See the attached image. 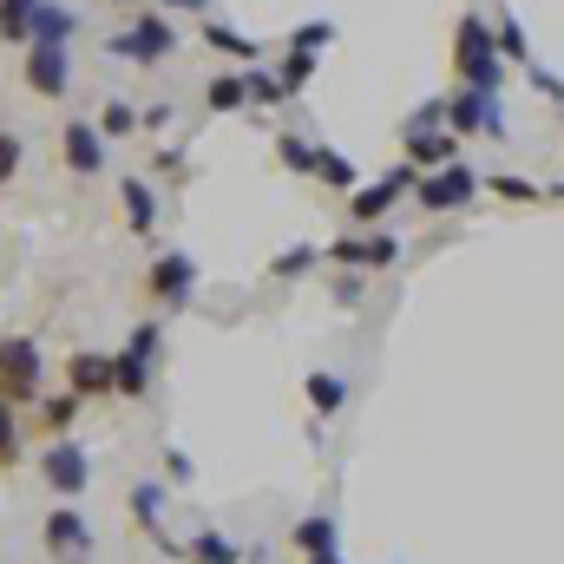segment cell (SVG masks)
<instances>
[{"label": "cell", "mask_w": 564, "mask_h": 564, "mask_svg": "<svg viewBox=\"0 0 564 564\" xmlns=\"http://www.w3.org/2000/svg\"><path fill=\"white\" fill-rule=\"evenodd\" d=\"M453 66H459V86H473V93H499L506 86V59L492 53V20L486 13H459L453 20Z\"/></svg>", "instance_id": "6da1fadb"}, {"label": "cell", "mask_w": 564, "mask_h": 564, "mask_svg": "<svg viewBox=\"0 0 564 564\" xmlns=\"http://www.w3.org/2000/svg\"><path fill=\"white\" fill-rule=\"evenodd\" d=\"M33 473L46 479V492H59L66 506L86 492V479H93V459H86V446L79 440H66V433H53L40 453H33Z\"/></svg>", "instance_id": "7a4b0ae2"}, {"label": "cell", "mask_w": 564, "mask_h": 564, "mask_svg": "<svg viewBox=\"0 0 564 564\" xmlns=\"http://www.w3.org/2000/svg\"><path fill=\"white\" fill-rule=\"evenodd\" d=\"M112 53H119V59H139V66L171 59V53H177V20L151 7V13H139L132 26H119V33H112Z\"/></svg>", "instance_id": "3957f363"}, {"label": "cell", "mask_w": 564, "mask_h": 564, "mask_svg": "<svg viewBox=\"0 0 564 564\" xmlns=\"http://www.w3.org/2000/svg\"><path fill=\"white\" fill-rule=\"evenodd\" d=\"M414 184H421V164H408V158H401L394 171H381V184H355V191H348V217H355V224H381V217H388Z\"/></svg>", "instance_id": "277c9868"}, {"label": "cell", "mask_w": 564, "mask_h": 564, "mask_svg": "<svg viewBox=\"0 0 564 564\" xmlns=\"http://www.w3.org/2000/svg\"><path fill=\"white\" fill-rule=\"evenodd\" d=\"M0 401L7 408H33L40 401V348L26 335L0 341Z\"/></svg>", "instance_id": "5b68a950"}, {"label": "cell", "mask_w": 564, "mask_h": 564, "mask_svg": "<svg viewBox=\"0 0 564 564\" xmlns=\"http://www.w3.org/2000/svg\"><path fill=\"white\" fill-rule=\"evenodd\" d=\"M414 197H421L426 210H466V204L479 197V171L453 158V164H440L433 177L421 171V184H414Z\"/></svg>", "instance_id": "8992f818"}, {"label": "cell", "mask_w": 564, "mask_h": 564, "mask_svg": "<svg viewBox=\"0 0 564 564\" xmlns=\"http://www.w3.org/2000/svg\"><path fill=\"white\" fill-rule=\"evenodd\" d=\"M446 119H453V132L466 139V132H479V139H506V112H499V93H473V86H459L446 106H440Z\"/></svg>", "instance_id": "52a82bcc"}, {"label": "cell", "mask_w": 564, "mask_h": 564, "mask_svg": "<svg viewBox=\"0 0 564 564\" xmlns=\"http://www.w3.org/2000/svg\"><path fill=\"white\" fill-rule=\"evenodd\" d=\"M144 289H151V302H158V308H184V302H191V289H197V263H191L184 250H164V257H151Z\"/></svg>", "instance_id": "ba28073f"}, {"label": "cell", "mask_w": 564, "mask_h": 564, "mask_svg": "<svg viewBox=\"0 0 564 564\" xmlns=\"http://www.w3.org/2000/svg\"><path fill=\"white\" fill-rule=\"evenodd\" d=\"M433 119H440V106H426L414 126H401V144H408V164H433V171H440V164L459 158V132H453V126L440 132Z\"/></svg>", "instance_id": "9c48e42d"}, {"label": "cell", "mask_w": 564, "mask_h": 564, "mask_svg": "<svg viewBox=\"0 0 564 564\" xmlns=\"http://www.w3.org/2000/svg\"><path fill=\"white\" fill-rule=\"evenodd\" d=\"M20 79H26L33 99H66V86H73V59H66V46H26Z\"/></svg>", "instance_id": "30bf717a"}, {"label": "cell", "mask_w": 564, "mask_h": 564, "mask_svg": "<svg viewBox=\"0 0 564 564\" xmlns=\"http://www.w3.org/2000/svg\"><path fill=\"white\" fill-rule=\"evenodd\" d=\"M401 257V237L394 230H375V237H335L328 243V263H341V270H388Z\"/></svg>", "instance_id": "8fae6325"}, {"label": "cell", "mask_w": 564, "mask_h": 564, "mask_svg": "<svg viewBox=\"0 0 564 564\" xmlns=\"http://www.w3.org/2000/svg\"><path fill=\"white\" fill-rule=\"evenodd\" d=\"M40 539H46V552L59 564H86L93 552V525L73 512V506H59V512H46V525H40Z\"/></svg>", "instance_id": "7c38bea8"}, {"label": "cell", "mask_w": 564, "mask_h": 564, "mask_svg": "<svg viewBox=\"0 0 564 564\" xmlns=\"http://www.w3.org/2000/svg\"><path fill=\"white\" fill-rule=\"evenodd\" d=\"M59 158H66V171L99 177V171H106V132H99V126H86V119L59 126Z\"/></svg>", "instance_id": "4fadbf2b"}, {"label": "cell", "mask_w": 564, "mask_h": 564, "mask_svg": "<svg viewBox=\"0 0 564 564\" xmlns=\"http://www.w3.org/2000/svg\"><path fill=\"white\" fill-rule=\"evenodd\" d=\"M66 394H79V401H106L112 394V355H73L66 361Z\"/></svg>", "instance_id": "5bb4252c"}, {"label": "cell", "mask_w": 564, "mask_h": 564, "mask_svg": "<svg viewBox=\"0 0 564 564\" xmlns=\"http://www.w3.org/2000/svg\"><path fill=\"white\" fill-rule=\"evenodd\" d=\"M79 33V13L59 7V0H40L33 7V26H26V46H66Z\"/></svg>", "instance_id": "9a60e30c"}, {"label": "cell", "mask_w": 564, "mask_h": 564, "mask_svg": "<svg viewBox=\"0 0 564 564\" xmlns=\"http://www.w3.org/2000/svg\"><path fill=\"white\" fill-rule=\"evenodd\" d=\"M197 40H204V46H217V53H230L237 66H257V53H263V46H257L250 33H237L230 20H210V13L197 20Z\"/></svg>", "instance_id": "2e32d148"}, {"label": "cell", "mask_w": 564, "mask_h": 564, "mask_svg": "<svg viewBox=\"0 0 564 564\" xmlns=\"http://www.w3.org/2000/svg\"><path fill=\"white\" fill-rule=\"evenodd\" d=\"M295 552H302L308 564L335 558V519H328V512H308V519H295Z\"/></svg>", "instance_id": "e0dca14e"}, {"label": "cell", "mask_w": 564, "mask_h": 564, "mask_svg": "<svg viewBox=\"0 0 564 564\" xmlns=\"http://www.w3.org/2000/svg\"><path fill=\"white\" fill-rule=\"evenodd\" d=\"M492 53H499V59H512L519 73L532 66V40H525L519 13H492Z\"/></svg>", "instance_id": "ac0fdd59"}, {"label": "cell", "mask_w": 564, "mask_h": 564, "mask_svg": "<svg viewBox=\"0 0 564 564\" xmlns=\"http://www.w3.org/2000/svg\"><path fill=\"white\" fill-rule=\"evenodd\" d=\"M302 394H308V408H315V414H322V421H328V414H341V408H348V381H341V375H328V368H315V375H308V381H302Z\"/></svg>", "instance_id": "d6986e66"}, {"label": "cell", "mask_w": 564, "mask_h": 564, "mask_svg": "<svg viewBox=\"0 0 564 564\" xmlns=\"http://www.w3.org/2000/svg\"><path fill=\"white\" fill-rule=\"evenodd\" d=\"M119 197H126V217H132V230H151V224H158V191H151V184H144V177H126V184H119Z\"/></svg>", "instance_id": "ffe728a7"}, {"label": "cell", "mask_w": 564, "mask_h": 564, "mask_svg": "<svg viewBox=\"0 0 564 564\" xmlns=\"http://www.w3.org/2000/svg\"><path fill=\"white\" fill-rule=\"evenodd\" d=\"M315 177H322L328 191H355V184H361L355 158H341V151H328V144H315Z\"/></svg>", "instance_id": "44dd1931"}, {"label": "cell", "mask_w": 564, "mask_h": 564, "mask_svg": "<svg viewBox=\"0 0 564 564\" xmlns=\"http://www.w3.org/2000/svg\"><path fill=\"white\" fill-rule=\"evenodd\" d=\"M204 106L224 119V112H243V73H210V86H204Z\"/></svg>", "instance_id": "7402d4cb"}, {"label": "cell", "mask_w": 564, "mask_h": 564, "mask_svg": "<svg viewBox=\"0 0 564 564\" xmlns=\"http://www.w3.org/2000/svg\"><path fill=\"white\" fill-rule=\"evenodd\" d=\"M308 79H315V53H282V66H276V86H282V99H295V93H308Z\"/></svg>", "instance_id": "603a6c76"}, {"label": "cell", "mask_w": 564, "mask_h": 564, "mask_svg": "<svg viewBox=\"0 0 564 564\" xmlns=\"http://www.w3.org/2000/svg\"><path fill=\"white\" fill-rule=\"evenodd\" d=\"M184 558H197V564H237L243 552H237V545H230L224 532H197V539L184 545Z\"/></svg>", "instance_id": "cb8c5ba5"}, {"label": "cell", "mask_w": 564, "mask_h": 564, "mask_svg": "<svg viewBox=\"0 0 564 564\" xmlns=\"http://www.w3.org/2000/svg\"><path fill=\"white\" fill-rule=\"evenodd\" d=\"M33 7H40V0H0V40H13V46H26V26H33Z\"/></svg>", "instance_id": "d4e9b609"}, {"label": "cell", "mask_w": 564, "mask_h": 564, "mask_svg": "<svg viewBox=\"0 0 564 564\" xmlns=\"http://www.w3.org/2000/svg\"><path fill=\"white\" fill-rule=\"evenodd\" d=\"M276 158L295 171V177H315V144L295 139V132H276Z\"/></svg>", "instance_id": "484cf974"}, {"label": "cell", "mask_w": 564, "mask_h": 564, "mask_svg": "<svg viewBox=\"0 0 564 564\" xmlns=\"http://www.w3.org/2000/svg\"><path fill=\"white\" fill-rule=\"evenodd\" d=\"M276 99H282L276 73H270V66H250V73H243V106H276Z\"/></svg>", "instance_id": "4316f807"}, {"label": "cell", "mask_w": 564, "mask_h": 564, "mask_svg": "<svg viewBox=\"0 0 564 564\" xmlns=\"http://www.w3.org/2000/svg\"><path fill=\"white\" fill-rule=\"evenodd\" d=\"M99 132H106V139H132V132H139V106H126V99H112V106L99 112Z\"/></svg>", "instance_id": "83f0119b"}, {"label": "cell", "mask_w": 564, "mask_h": 564, "mask_svg": "<svg viewBox=\"0 0 564 564\" xmlns=\"http://www.w3.org/2000/svg\"><path fill=\"white\" fill-rule=\"evenodd\" d=\"M328 40H335V20H308V26L289 33V53H322Z\"/></svg>", "instance_id": "f1b7e54d"}, {"label": "cell", "mask_w": 564, "mask_h": 564, "mask_svg": "<svg viewBox=\"0 0 564 564\" xmlns=\"http://www.w3.org/2000/svg\"><path fill=\"white\" fill-rule=\"evenodd\" d=\"M20 158H26V144H20L13 132H7V126H0V191L20 177Z\"/></svg>", "instance_id": "f546056e"}, {"label": "cell", "mask_w": 564, "mask_h": 564, "mask_svg": "<svg viewBox=\"0 0 564 564\" xmlns=\"http://www.w3.org/2000/svg\"><path fill=\"white\" fill-rule=\"evenodd\" d=\"M486 191H499V197H512V204H532V197H545L539 184H525V177H479Z\"/></svg>", "instance_id": "4dcf8cb0"}, {"label": "cell", "mask_w": 564, "mask_h": 564, "mask_svg": "<svg viewBox=\"0 0 564 564\" xmlns=\"http://www.w3.org/2000/svg\"><path fill=\"white\" fill-rule=\"evenodd\" d=\"M73 408H79V394H46V401H40V421L59 433V426L73 421Z\"/></svg>", "instance_id": "1f68e13d"}, {"label": "cell", "mask_w": 564, "mask_h": 564, "mask_svg": "<svg viewBox=\"0 0 564 564\" xmlns=\"http://www.w3.org/2000/svg\"><path fill=\"white\" fill-rule=\"evenodd\" d=\"M308 263H315V250H308V243H295V250H282L276 263H270V276H302V270H308Z\"/></svg>", "instance_id": "d6a6232c"}, {"label": "cell", "mask_w": 564, "mask_h": 564, "mask_svg": "<svg viewBox=\"0 0 564 564\" xmlns=\"http://www.w3.org/2000/svg\"><path fill=\"white\" fill-rule=\"evenodd\" d=\"M20 459V426H13V408L0 401V466H13Z\"/></svg>", "instance_id": "836d02e7"}, {"label": "cell", "mask_w": 564, "mask_h": 564, "mask_svg": "<svg viewBox=\"0 0 564 564\" xmlns=\"http://www.w3.org/2000/svg\"><path fill=\"white\" fill-rule=\"evenodd\" d=\"M335 302H341V308H361V302H368V282H361V276H341V282H335Z\"/></svg>", "instance_id": "e575fe53"}, {"label": "cell", "mask_w": 564, "mask_h": 564, "mask_svg": "<svg viewBox=\"0 0 564 564\" xmlns=\"http://www.w3.org/2000/svg\"><path fill=\"white\" fill-rule=\"evenodd\" d=\"M525 73H532V86H539L545 99H558V106H564V79H558V73H545V66H525Z\"/></svg>", "instance_id": "d590c367"}, {"label": "cell", "mask_w": 564, "mask_h": 564, "mask_svg": "<svg viewBox=\"0 0 564 564\" xmlns=\"http://www.w3.org/2000/svg\"><path fill=\"white\" fill-rule=\"evenodd\" d=\"M171 126V106H151V112H139V132H164Z\"/></svg>", "instance_id": "8d00e7d4"}, {"label": "cell", "mask_w": 564, "mask_h": 564, "mask_svg": "<svg viewBox=\"0 0 564 564\" xmlns=\"http://www.w3.org/2000/svg\"><path fill=\"white\" fill-rule=\"evenodd\" d=\"M158 13H210V0H158Z\"/></svg>", "instance_id": "74e56055"}, {"label": "cell", "mask_w": 564, "mask_h": 564, "mask_svg": "<svg viewBox=\"0 0 564 564\" xmlns=\"http://www.w3.org/2000/svg\"><path fill=\"white\" fill-rule=\"evenodd\" d=\"M545 197H564V184H552V191H545Z\"/></svg>", "instance_id": "f35d334b"}]
</instances>
